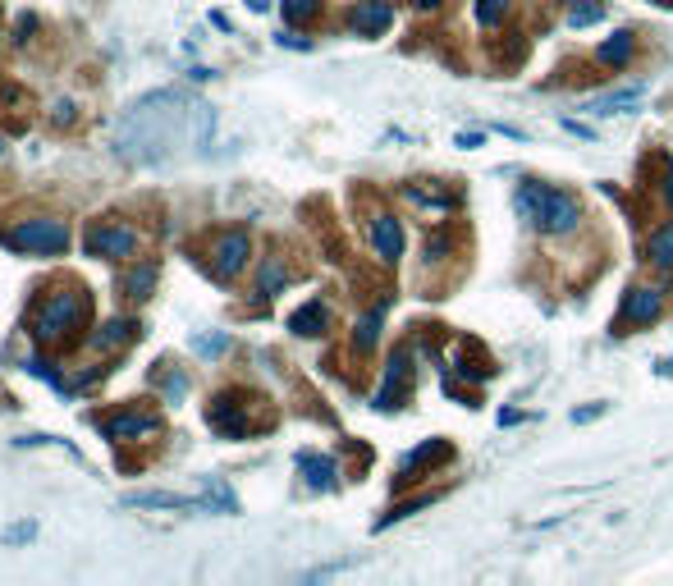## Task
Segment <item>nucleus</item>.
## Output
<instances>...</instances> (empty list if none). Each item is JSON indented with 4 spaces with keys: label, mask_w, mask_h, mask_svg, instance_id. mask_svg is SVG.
Returning a JSON list of instances; mask_svg holds the SVG:
<instances>
[{
    "label": "nucleus",
    "mask_w": 673,
    "mask_h": 586,
    "mask_svg": "<svg viewBox=\"0 0 673 586\" xmlns=\"http://www.w3.org/2000/svg\"><path fill=\"white\" fill-rule=\"evenodd\" d=\"M518 211L527 225H536L541 234H573L582 220V202L568 188H541V184H522L518 188Z\"/></svg>",
    "instance_id": "f257e3e1"
},
{
    "label": "nucleus",
    "mask_w": 673,
    "mask_h": 586,
    "mask_svg": "<svg viewBox=\"0 0 673 586\" xmlns=\"http://www.w3.org/2000/svg\"><path fill=\"white\" fill-rule=\"evenodd\" d=\"M83 316H87V293H78V289H55L51 298L37 307L33 335L42 339V344H55V339H65L69 330L83 326Z\"/></svg>",
    "instance_id": "f03ea898"
},
{
    "label": "nucleus",
    "mask_w": 673,
    "mask_h": 586,
    "mask_svg": "<svg viewBox=\"0 0 673 586\" xmlns=\"http://www.w3.org/2000/svg\"><path fill=\"white\" fill-rule=\"evenodd\" d=\"M5 243H10L14 252L55 257V252L69 248V225H65V220H51V216H37V220H23V225L5 229Z\"/></svg>",
    "instance_id": "7ed1b4c3"
},
{
    "label": "nucleus",
    "mask_w": 673,
    "mask_h": 586,
    "mask_svg": "<svg viewBox=\"0 0 673 586\" xmlns=\"http://www.w3.org/2000/svg\"><path fill=\"white\" fill-rule=\"evenodd\" d=\"M87 252L110 261H129L138 252V234L129 225H92L87 229Z\"/></svg>",
    "instance_id": "20e7f679"
},
{
    "label": "nucleus",
    "mask_w": 673,
    "mask_h": 586,
    "mask_svg": "<svg viewBox=\"0 0 673 586\" xmlns=\"http://www.w3.org/2000/svg\"><path fill=\"white\" fill-rule=\"evenodd\" d=\"M248 229H229V234H220L216 248H211V271H216V280H234V275L248 266Z\"/></svg>",
    "instance_id": "39448f33"
},
{
    "label": "nucleus",
    "mask_w": 673,
    "mask_h": 586,
    "mask_svg": "<svg viewBox=\"0 0 673 586\" xmlns=\"http://www.w3.org/2000/svg\"><path fill=\"white\" fill-rule=\"evenodd\" d=\"M390 19H394L390 0H358L353 14H348V23H353V33L358 37H380L385 28H390Z\"/></svg>",
    "instance_id": "423d86ee"
},
{
    "label": "nucleus",
    "mask_w": 673,
    "mask_h": 586,
    "mask_svg": "<svg viewBox=\"0 0 673 586\" xmlns=\"http://www.w3.org/2000/svg\"><path fill=\"white\" fill-rule=\"evenodd\" d=\"M161 426L156 413H120V417H106L101 422V435L106 440H138V435H152Z\"/></svg>",
    "instance_id": "0eeeda50"
},
{
    "label": "nucleus",
    "mask_w": 673,
    "mask_h": 586,
    "mask_svg": "<svg viewBox=\"0 0 673 586\" xmlns=\"http://www.w3.org/2000/svg\"><path fill=\"white\" fill-rule=\"evenodd\" d=\"M371 248H376L380 261H399L403 257V225L394 216H376L371 220Z\"/></svg>",
    "instance_id": "6e6552de"
},
{
    "label": "nucleus",
    "mask_w": 673,
    "mask_h": 586,
    "mask_svg": "<svg viewBox=\"0 0 673 586\" xmlns=\"http://www.w3.org/2000/svg\"><path fill=\"white\" fill-rule=\"evenodd\" d=\"M403 385H408V348H399L390 358V367H385V385L376 390V408H399V399H403Z\"/></svg>",
    "instance_id": "1a4fd4ad"
},
{
    "label": "nucleus",
    "mask_w": 673,
    "mask_h": 586,
    "mask_svg": "<svg viewBox=\"0 0 673 586\" xmlns=\"http://www.w3.org/2000/svg\"><path fill=\"white\" fill-rule=\"evenodd\" d=\"M129 509H207V495H170V490H142L124 495Z\"/></svg>",
    "instance_id": "9d476101"
},
{
    "label": "nucleus",
    "mask_w": 673,
    "mask_h": 586,
    "mask_svg": "<svg viewBox=\"0 0 673 586\" xmlns=\"http://www.w3.org/2000/svg\"><path fill=\"white\" fill-rule=\"evenodd\" d=\"M664 307V293L660 289H637L628 293V303H623V316H628L632 326H646V321H655Z\"/></svg>",
    "instance_id": "9b49d317"
},
{
    "label": "nucleus",
    "mask_w": 673,
    "mask_h": 586,
    "mask_svg": "<svg viewBox=\"0 0 673 586\" xmlns=\"http://www.w3.org/2000/svg\"><path fill=\"white\" fill-rule=\"evenodd\" d=\"M133 335H138V321H129V316H115V321H106V326L92 335V348H97V353H115V348H124Z\"/></svg>",
    "instance_id": "f8f14e48"
},
{
    "label": "nucleus",
    "mask_w": 673,
    "mask_h": 586,
    "mask_svg": "<svg viewBox=\"0 0 673 586\" xmlns=\"http://www.w3.org/2000/svg\"><path fill=\"white\" fill-rule=\"evenodd\" d=\"M440 458H449V440H426L422 449H413V454L399 463V481H408L413 472H422V467L440 463Z\"/></svg>",
    "instance_id": "ddd939ff"
},
{
    "label": "nucleus",
    "mask_w": 673,
    "mask_h": 586,
    "mask_svg": "<svg viewBox=\"0 0 673 586\" xmlns=\"http://www.w3.org/2000/svg\"><path fill=\"white\" fill-rule=\"evenodd\" d=\"M298 467H303L307 486H316V490H330V486H335V463H330V458H321V454H298Z\"/></svg>",
    "instance_id": "4468645a"
},
{
    "label": "nucleus",
    "mask_w": 673,
    "mask_h": 586,
    "mask_svg": "<svg viewBox=\"0 0 673 586\" xmlns=\"http://www.w3.org/2000/svg\"><path fill=\"white\" fill-rule=\"evenodd\" d=\"M326 326H330V312H326L321 303L298 307V312H294V321H289V330H294V335H321Z\"/></svg>",
    "instance_id": "2eb2a0df"
},
{
    "label": "nucleus",
    "mask_w": 673,
    "mask_h": 586,
    "mask_svg": "<svg viewBox=\"0 0 673 586\" xmlns=\"http://www.w3.org/2000/svg\"><path fill=\"white\" fill-rule=\"evenodd\" d=\"M632 46H637V42H632V33H614V37H609V42L596 51V60H600V65H628V60H632Z\"/></svg>",
    "instance_id": "dca6fc26"
},
{
    "label": "nucleus",
    "mask_w": 673,
    "mask_h": 586,
    "mask_svg": "<svg viewBox=\"0 0 673 586\" xmlns=\"http://www.w3.org/2000/svg\"><path fill=\"white\" fill-rule=\"evenodd\" d=\"M152 289H156V261H142L138 271L124 275V293H129V298H147Z\"/></svg>",
    "instance_id": "f3484780"
},
{
    "label": "nucleus",
    "mask_w": 673,
    "mask_h": 586,
    "mask_svg": "<svg viewBox=\"0 0 673 586\" xmlns=\"http://www.w3.org/2000/svg\"><path fill=\"white\" fill-rule=\"evenodd\" d=\"M646 257H651L655 266H673V220L651 234V243H646Z\"/></svg>",
    "instance_id": "a211bd4d"
},
{
    "label": "nucleus",
    "mask_w": 673,
    "mask_h": 586,
    "mask_svg": "<svg viewBox=\"0 0 673 586\" xmlns=\"http://www.w3.org/2000/svg\"><path fill=\"white\" fill-rule=\"evenodd\" d=\"M641 92H646V87H641V83H632V87H619V92H609V97L591 101V110H600V115H614V110H619V106H637V101H641Z\"/></svg>",
    "instance_id": "6ab92c4d"
},
{
    "label": "nucleus",
    "mask_w": 673,
    "mask_h": 586,
    "mask_svg": "<svg viewBox=\"0 0 673 586\" xmlns=\"http://www.w3.org/2000/svg\"><path fill=\"white\" fill-rule=\"evenodd\" d=\"M376 339H380V307L358 321V330H353V348H358V353H371V348H376Z\"/></svg>",
    "instance_id": "aec40b11"
},
{
    "label": "nucleus",
    "mask_w": 673,
    "mask_h": 586,
    "mask_svg": "<svg viewBox=\"0 0 673 586\" xmlns=\"http://www.w3.org/2000/svg\"><path fill=\"white\" fill-rule=\"evenodd\" d=\"M605 19V5H600V0H573V5H568V23H573V28H587V23H600Z\"/></svg>",
    "instance_id": "412c9836"
},
{
    "label": "nucleus",
    "mask_w": 673,
    "mask_h": 586,
    "mask_svg": "<svg viewBox=\"0 0 673 586\" xmlns=\"http://www.w3.org/2000/svg\"><path fill=\"white\" fill-rule=\"evenodd\" d=\"M289 284V271H284L280 261H266L261 266V280H257V289H261V298H275V293Z\"/></svg>",
    "instance_id": "4be33fe9"
},
{
    "label": "nucleus",
    "mask_w": 673,
    "mask_h": 586,
    "mask_svg": "<svg viewBox=\"0 0 673 586\" xmlns=\"http://www.w3.org/2000/svg\"><path fill=\"white\" fill-rule=\"evenodd\" d=\"M316 10H321V0H284V19L289 23H307Z\"/></svg>",
    "instance_id": "5701e85b"
},
{
    "label": "nucleus",
    "mask_w": 673,
    "mask_h": 586,
    "mask_svg": "<svg viewBox=\"0 0 673 586\" xmlns=\"http://www.w3.org/2000/svg\"><path fill=\"white\" fill-rule=\"evenodd\" d=\"M504 10H509V0H477V19L486 23V28H500Z\"/></svg>",
    "instance_id": "b1692460"
},
{
    "label": "nucleus",
    "mask_w": 673,
    "mask_h": 586,
    "mask_svg": "<svg viewBox=\"0 0 673 586\" xmlns=\"http://www.w3.org/2000/svg\"><path fill=\"white\" fill-rule=\"evenodd\" d=\"M426 504H435V495H422V500H413V504H399V509H390L385 518H380V527H390V522H399V518H413L417 509H426Z\"/></svg>",
    "instance_id": "393cba45"
},
{
    "label": "nucleus",
    "mask_w": 673,
    "mask_h": 586,
    "mask_svg": "<svg viewBox=\"0 0 673 586\" xmlns=\"http://www.w3.org/2000/svg\"><path fill=\"white\" fill-rule=\"evenodd\" d=\"M225 344H229V339H193V348H197V353H225Z\"/></svg>",
    "instance_id": "a878e982"
},
{
    "label": "nucleus",
    "mask_w": 673,
    "mask_h": 586,
    "mask_svg": "<svg viewBox=\"0 0 673 586\" xmlns=\"http://www.w3.org/2000/svg\"><path fill=\"white\" fill-rule=\"evenodd\" d=\"M184 390H188V376H165V394H170V399H179Z\"/></svg>",
    "instance_id": "bb28decb"
},
{
    "label": "nucleus",
    "mask_w": 673,
    "mask_h": 586,
    "mask_svg": "<svg viewBox=\"0 0 673 586\" xmlns=\"http://www.w3.org/2000/svg\"><path fill=\"white\" fill-rule=\"evenodd\" d=\"M33 532H37L33 522H19V527H14V532H10V541H28V536H33Z\"/></svg>",
    "instance_id": "cd10ccee"
},
{
    "label": "nucleus",
    "mask_w": 673,
    "mask_h": 586,
    "mask_svg": "<svg viewBox=\"0 0 673 586\" xmlns=\"http://www.w3.org/2000/svg\"><path fill=\"white\" fill-rule=\"evenodd\" d=\"M664 197H669V202H673V174H669V179H664Z\"/></svg>",
    "instance_id": "c85d7f7f"
},
{
    "label": "nucleus",
    "mask_w": 673,
    "mask_h": 586,
    "mask_svg": "<svg viewBox=\"0 0 673 586\" xmlns=\"http://www.w3.org/2000/svg\"><path fill=\"white\" fill-rule=\"evenodd\" d=\"M248 5H252V10H266V5H271V0H248Z\"/></svg>",
    "instance_id": "c756f323"
},
{
    "label": "nucleus",
    "mask_w": 673,
    "mask_h": 586,
    "mask_svg": "<svg viewBox=\"0 0 673 586\" xmlns=\"http://www.w3.org/2000/svg\"><path fill=\"white\" fill-rule=\"evenodd\" d=\"M417 5H422V10H435V5H440V0H417Z\"/></svg>",
    "instance_id": "7c9ffc66"
}]
</instances>
